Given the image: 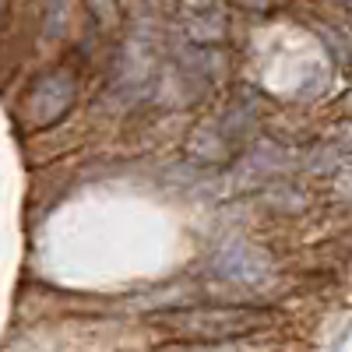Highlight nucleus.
<instances>
[{"instance_id":"nucleus-1","label":"nucleus","mask_w":352,"mask_h":352,"mask_svg":"<svg viewBox=\"0 0 352 352\" xmlns=\"http://www.w3.org/2000/svg\"><path fill=\"white\" fill-rule=\"evenodd\" d=\"M155 324L180 338L215 345V342H232V338H247V335L264 331L272 324V314L257 310V307H190V310L159 314Z\"/></svg>"}]
</instances>
